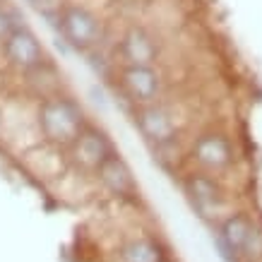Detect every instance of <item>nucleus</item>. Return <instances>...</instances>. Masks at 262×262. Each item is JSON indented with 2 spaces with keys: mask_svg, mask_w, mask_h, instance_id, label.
I'll use <instances>...</instances> for the list:
<instances>
[{
  "mask_svg": "<svg viewBox=\"0 0 262 262\" xmlns=\"http://www.w3.org/2000/svg\"><path fill=\"white\" fill-rule=\"evenodd\" d=\"M120 262H166V253L157 241L135 238L120 248Z\"/></svg>",
  "mask_w": 262,
  "mask_h": 262,
  "instance_id": "obj_10",
  "label": "nucleus"
},
{
  "mask_svg": "<svg viewBox=\"0 0 262 262\" xmlns=\"http://www.w3.org/2000/svg\"><path fill=\"white\" fill-rule=\"evenodd\" d=\"M63 32L75 46H92L99 39V22L96 17L84 8H68L63 12Z\"/></svg>",
  "mask_w": 262,
  "mask_h": 262,
  "instance_id": "obj_3",
  "label": "nucleus"
},
{
  "mask_svg": "<svg viewBox=\"0 0 262 262\" xmlns=\"http://www.w3.org/2000/svg\"><path fill=\"white\" fill-rule=\"evenodd\" d=\"M195 157H198L200 164H205L209 168H219L224 164H229L231 159V151H229V144L224 137H202L198 144H195Z\"/></svg>",
  "mask_w": 262,
  "mask_h": 262,
  "instance_id": "obj_11",
  "label": "nucleus"
},
{
  "mask_svg": "<svg viewBox=\"0 0 262 262\" xmlns=\"http://www.w3.org/2000/svg\"><path fill=\"white\" fill-rule=\"evenodd\" d=\"M123 80H125V87L130 89V94L142 99V101H149L151 96L157 94V89H159L157 75L151 72V68H144V65H130V68H125Z\"/></svg>",
  "mask_w": 262,
  "mask_h": 262,
  "instance_id": "obj_9",
  "label": "nucleus"
},
{
  "mask_svg": "<svg viewBox=\"0 0 262 262\" xmlns=\"http://www.w3.org/2000/svg\"><path fill=\"white\" fill-rule=\"evenodd\" d=\"M39 120L46 137H51L53 142H72L80 137L82 113L75 103L65 101V99L43 103Z\"/></svg>",
  "mask_w": 262,
  "mask_h": 262,
  "instance_id": "obj_1",
  "label": "nucleus"
},
{
  "mask_svg": "<svg viewBox=\"0 0 262 262\" xmlns=\"http://www.w3.org/2000/svg\"><path fill=\"white\" fill-rule=\"evenodd\" d=\"M123 56H125V60H130V65H144V68H149V63L157 56V48H154L149 34L144 32V29L133 27L125 34V39H123Z\"/></svg>",
  "mask_w": 262,
  "mask_h": 262,
  "instance_id": "obj_6",
  "label": "nucleus"
},
{
  "mask_svg": "<svg viewBox=\"0 0 262 262\" xmlns=\"http://www.w3.org/2000/svg\"><path fill=\"white\" fill-rule=\"evenodd\" d=\"M140 127H142L144 133L151 137V140H168V135L173 133V127H171V120L168 116L161 108H147L142 111L140 116Z\"/></svg>",
  "mask_w": 262,
  "mask_h": 262,
  "instance_id": "obj_12",
  "label": "nucleus"
},
{
  "mask_svg": "<svg viewBox=\"0 0 262 262\" xmlns=\"http://www.w3.org/2000/svg\"><path fill=\"white\" fill-rule=\"evenodd\" d=\"M5 51L12 63L22 65V68H34V65L41 63V46L39 41L34 39V34L24 32V29H17L8 36V43H5Z\"/></svg>",
  "mask_w": 262,
  "mask_h": 262,
  "instance_id": "obj_4",
  "label": "nucleus"
},
{
  "mask_svg": "<svg viewBox=\"0 0 262 262\" xmlns=\"http://www.w3.org/2000/svg\"><path fill=\"white\" fill-rule=\"evenodd\" d=\"M188 192H190L192 202L198 205L200 212L205 214H212L219 209L222 205V190L212 178H205V176H192L188 181Z\"/></svg>",
  "mask_w": 262,
  "mask_h": 262,
  "instance_id": "obj_7",
  "label": "nucleus"
},
{
  "mask_svg": "<svg viewBox=\"0 0 262 262\" xmlns=\"http://www.w3.org/2000/svg\"><path fill=\"white\" fill-rule=\"evenodd\" d=\"M75 154H77V159H80L84 166L99 168L103 161L108 159V154H111V151H108V142L103 140V135L87 130V133H82V135L77 137Z\"/></svg>",
  "mask_w": 262,
  "mask_h": 262,
  "instance_id": "obj_8",
  "label": "nucleus"
},
{
  "mask_svg": "<svg viewBox=\"0 0 262 262\" xmlns=\"http://www.w3.org/2000/svg\"><path fill=\"white\" fill-rule=\"evenodd\" d=\"M166 262H171V260H166Z\"/></svg>",
  "mask_w": 262,
  "mask_h": 262,
  "instance_id": "obj_14",
  "label": "nucleus"
},
{
  "mask_svg": "<svg viewBox=\"0 0 262 262\" xmlns=\"http://www.w3.org/2000/svg\"><path fill=\"white\" fill-rule=\"evenodd\" d=\"M3 34H8V17L0 12V36H3Z\"/></svg>",
  "mask_w": 262,
  "mask_h": 262,
  "instance_id": "obj_13",
  "label": "nucleus"
},
{
  "mask_svg": "<svg viewBox=\"0 0 262 262\" xmlns=\"http://www.w3.org/2000/svg\"><path fill=\"white\" fill-rule=\"evenodd\" d=\"M253 231V222L246 214H231L226 216L216 231V246L222 250V257L229 262H238L243 257V250L248 246Z\"/></svg>",
  "mask_w": 262,
  "mask_h": 262,
  "instance_id": "obj_2",
  "label": "nucleus"
},
{
  "mask_svg": "<svg viewBox=\"0 0 262 262\" xmlns=\"http://www.w3.org/2000/svg\"><path fill=\"white\" fill-rule=\"evenodd\" d=\"M99 178L103 181V185L108 190L118 192V195H130V192L135 190V181H133L130 168L116 154H108V159L99 166Z\"/></svg>",
  "mask_w": 262,
  "mask_h": 262,
  "instance_id": "obj_5",
  "label": "nucleus"
}]
</instances>
